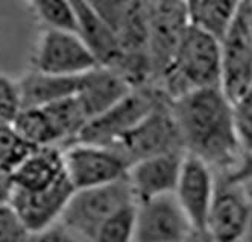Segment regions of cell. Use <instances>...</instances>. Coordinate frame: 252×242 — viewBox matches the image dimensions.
<instances>
[{"mask_svg": "<svg viewBox=\"0 0 252 242\" xmlns=\"http://www.w3.org/2000/svg\"><path fill=\"white\" fill-rule=\"evenodd\" d=\"M189 27L186 2H148L149 59L152 68L149 86L155 85L170 68Z\"/></svg>", "mask_w": 252, "mask_h": 242, "instance_id": "6", "label": "cell"}, {"mask_svg": "<svg viewBox=\"0 0 252 242\" xmlns=\"http://www.w3.org/2000/svg\"><path fill=\"white\" fill-rule=\"evenodd\" d=\"M187 3L190 27L199 30L219 43L234 25L242 2L231 0H194Z\"/></svg>", "mask_w": 252, "mask_h": 242, "instance_id": "19", "label": "cell"}, {"mask_svg": "<svg viewBox=\"0 0 252 242\" xmlns=\"http://www.w3.org/2000/svg\"><path fill=\"white\" fill-rule=\"evenodd\" d=\"M184 156V153H172L149 158L131 165L126 179L135 203L173 195Z\"/></svg>", "mask_w": 252, "mask_h": 242, "instance_id": "14", "label": "cell"}, {"mask_svg": "<svg viewBox=\"0 0 252 242\" xmlns=\"http://www.w3.org/2000/svg\"><path fill=\"white\" fill-rule=\"evenodd\" d=\"M240 185H242V188H243V191H245L248 200H249L251 204H252V177H249V179L240 182Z\"/></svg>", "mask_w": 252, "mask_h": 242, "instance_id": "30", "label": "cell"}, {"mask_svg": "<svg viewBox=\"0 0 252 242\" xmlns=\"http://www.w3.org/2000/svg\"><path fill=\"white\" fill-rule=\"evenodd\" d=\"M12 127L28 144L35 148L63 145L60 134L43 108L22 109L14 120Z\"/></svg>", "mask_w": 252, "mask_h": 242, "instance_id": "20", "label": "cell"}, {"mask_svg": "<svg viewBox=\"0 0 252 242\" xmlns=\"http://www.w3.org/2000/svg\"><path fill=\"white\" fill-rule=\"evenodd\" d=\"M82 76H53L35 70L28 71L20 81H17L22 109L44 108L78 96L82 86Z\"/></svg>", "mask_w": 252, "mask_h": 242, "instance_id": "18", "label": "cell"}, {"mask_svg": "<svg viewBox=\"0 0 252 242\" xmlns=\"http://www.w3.org/2000/svg\"><path fill=\"white\" fill-rule=\"evenodd\" d=\"M152 88L170 102L194 91L222 88L220 43L189 27L170 68Z\"/></svg>", "mask_w": 252, "mask_h": 242, "instance_id": "2", "label": "cell"}, {"mask_svg": "<svg viewBox=\"0 0 252 242\" xmlns=\"http://www.w3.org/2000/svg\"><path fill=\"white\" fill-rule=\"evenodd\" d=\"M65 174L64 153L61 147L37 148L12 173L14 188L23 191L47 189Z\"/></svg>", "mask_w": 252, "mask_h": 242, "instance_id": "17", "label": "cell"}, {"mask_svg": "<svg viewBox=\"0 0 252 242\" xmlns=\"http://www.w3.org/2000/svg\"><path fill=\"white\" fill-rule=\"evenodd\" d=\"M29 8L44 29L78 33V15L73 2L61 0H35Z\"/></svg>", "mask_w": 252, "mask_h": 242, "instance_id": "21", "label": "cell"}, {"mask_svg": "<svg viewBox=\"0 0 252 242\" xmlns=\"http://www.w3.org/2000/svg\"><path fill=\"white\" fill-rule=\"evenodd\" d=\"M216 191L214 170L201 159L186 155L173 195L194 230H207Z\"/></svg>", "mask_w": 252, "mask_h": 242, "instance_id": "10", "label": "cell"}, {"mask_svg": "<svg viewBox=\"0 0 252 242\" xmlns=\"http://www.w3.org/2000/svg\"><path fill=\"white\" fill-rule=\"evenodd\" d=\"M234 183H240L249 177H252V159H243L242 165L239 166V170L236 173H232L231 176H225Z\"/></svg>", "mask_w": 252, "mask_h": 242, "instance_id": "28", "label": "cell"}, {"mask_svg": "<svg viewBox=\"0 0 252 242\" xmlns=\"http://www.w3.org/2000/svg\"><path fill=\"white\" fill-rule=\"evenodd\" d=\"M234 124L245 159H252V88L232 103Z\"/></svg>", "mask_w": 252, "mask_h": 242, "instance_id": "24", "label": "cell"}, {"mask_svg": "<svg viewBox=\"0 0 252 242\" xmlns=\"http://www.w3.org/2000/svg\"><path fill=\"white\" fill-rule=\"evenodd\" d=\"M166 100L167 99L152 86L134 88L119 103L96 118L90 120L75 142L114 147L145 120L161 102Z\"/></svg>", "mask_w": 252, "mask_h": 242, "instance_id": "4", "label": "cell"}, {"mask_svg": "<svg viewBox=\"0 0 252 242\" xmlns=\"http://www.w3.org/2000/svg\"><path fill=\"white\" fill-rule=\"evenodd\" d=\"M251 216L252 204L242 185L218 176V191L207 224V232L214 242H240Z\"/></svg>", "mask_w": 252, "mask_h": 242, "instance_id": "13", "label": "cell"}, {"mask_svg": "<svg viewBox=\"0 0 252 242\" xmlns=\"http://www.w3.org/2000/svg\"><path fill=\"white\" fill-rule=\"evenodd\" d=\"M240 242H252V216H251V221H249V224H248Z\"/></svg>", "mask_w": 252, "mask_h": 242, "instance_id": "31", "label": "cell"}, {"mask_svg": "<svg viewBox=\"0 0 252 242\" xmlns=\"http://www.w3.org/2000/svg\"><path fill=\"white\" fill-rule=\"evenodd\" d=\"M135 204L128 179L99 188L75 191L60 219L68 232L92 242L97 230L123 208Z\"/></svg>", "mask_w": 252, "mask_h": 242, "instance_id": "3", "label": "cell"}, {"mask_svg": "<svg viewBox=\"0 0 252 242\" xmlns=\"http://www.w3.org/2000/svg\"><path fill=\"white\" fill-rule=\"evenodd\" d=\"M31 242H84L71 232H68L63 224L57 222L40 233H35L31 236Z\"/></svg>", "mask_w": 252, "mask_h": 242, "instance_id": "27", "label": "cell"}, {"mask_svg": "<svg viewBox=\"0 0 252 242\" xmlns=\"http://www.w3.org/2000/svg\"><path fill=\"white\" fill-rule=\"evenodd\" d=\"M32 70L53 76H82L97 62L78 33L43 29L32 54Z\"/></svg>", "mask_w": 252, "mask_h": 242, "instance_id": "9", "label": "cell"}, {"mask_svg": "<svg viewBox=\"0 0 252 242\" xmlns=\"http://www.w3.org/2000/svg\"><path fill=\"white\" fill-rule=\"evenodd\" d=\"M170 106L186 155L201 159L218 176L239 170L245 155L234 124L232 102L222 88L190 92Z\"/></svg>", "mask_w": 252, "mask_h": 242, "instance_id": "1", "label": "cell"}, {"mask_svg": "<svg viewBox=\"0 0 252 242\" xmlns=\"http://www.w3.org/2000/svg\"><path fill=\"white\" fill-rule=\"evenodd\" d=\"M22 110L19 83L0 70V124H12Z\"/></svg>", "mask_w": 252, "mask_h": 242, "instance_id": "25", "label": "cell"}, {"mask_svg": "<svg viewBox=\"0 0 252 242\" xmlns=\"http://www.w3.org/2000/svg\"><path fill=\"white\" fill-rule=\"evenodd\" d=\"M132 89L134 86L117 71L97 67L82 76L78 99L90 121L119 103Z\"/></svg>", "mask_w": 252, "mask_h": 242, "instance_id": "16", "label": "cell"}, {"mask_svg": "<svg viewBox=\"0 0 252 242\" xmlns=\"http://www.w3.org/2000/svg\"><path fill=\"white\" fill-rule=\"evenodd\" d=\"M110 148H114L129 166L155 156L184 153L170 102H161L135 129Z\"/></svg>", "mask_w": 252, "mask_h": 242, "instance_id": "5", "label": "cell"}, {"mask_svg": "<svg viewBox=\"0 0 252 242\" xmlns=\"http://www.w3.org/2000/svg\"><path fill=\"white\" fill-rule=\"evenodd\" d=\"M65 174L75 191L99 188L126 179L129 165L114 148L75 142L63 148Z\"/></svg>", "mask_w": 252, "mask_h": 242, "instance_id": "7", "label": "cell"}, {"mask_svg": "<svg viewBox=\"0 0 252 242\" xmlns=\"http://www.w3.org/2000/svg\"><path fill=\"white\" fill-rule=\"evenodd\" d=\"M135 204L123 208L97 230L92 242H134Z\"/></svg>", "mask_w": 252, "mask_h": 242, "instance_id": "23", "label": "cell"}, {"mask_svg": "<svg viewBox=\"0 0 252 242\" xmlns=\"http://www.w3.org/2000/svg\"><path fill=\"white\" fill-rule=\"evenodd\" d=\"M193 230L175 195L137 203L134 242H187Z\"/></svg>", "mask_w": 252, "mask_h": 242, "instance_id": "11", "label": "cell"}, {"mask_svg": "<svg viewBox=\"0 0 252 242\" xmlns=\"http://www.w3.org/2000/svg\"><path fill=\"white\" fill-rule=\"evenodd\" d=\"M187 242H214V239L210 236L207 230H193Z\"/></svg>", "mask_w": 252, "mask_h": 242, "instance_id": "29", "label": "cell"}, {"mask_svg": "<svg viewBox=\"0 0 252 242\" xmlns=\"http://www.w3.org/2000/svg\"><path fill=\"white\" fill-rule=\"evenodd\" d=\"M31 236L11 204L0 201V242H31Z\"/></svg>", "mask_w": 252, "mask_h": 242, "instance_id": "26", "label": "cell"}, {"mask_svg": "<svg viewBox=\"0 0 252 242\" xmlns=\"http://www.w3.org/2000/svg\"><path fill=\"white\" fill-rule=\"evenodd\" d=\"M75 194L68 177L43 191H23L14 188L9 204L31 235L40 233L60 222L70 198Z\"/></svg>", "mask_w": 252, "mask_h": 242, "instance_id": "12", "label": "cell"}, {"mask_svg": "<svg viewBox=\"0 0 252 242\" xmlns=\"http://www.w3.org/2000/svg\"><path fill=\"white\" fill-rule=\"evenodd\" d=\"M222 91L234 103L252 88V2H242L237 18L220 41Z\"/></svg>", "mask_w": 252, "mask_h": 242, "instance_id": "8", "label": "cell"}, {"mask_svg": "<svg viewBox=\"0 0 252 242\" xmlns=\"http://www.w3.org/2000/svg\"><path fill=\"white\" fill-rule=\"evenodd\" d=\"M73 5L78 15V35L97 65L120 74L125 56L111 27L96 12L92 2H73Z\"/></svg>", "mask_w": 252, "mask_h": 242, "instance_id": "15", "label": "cell"}, {"mask_svg": "<svg viewBox=\"0 0 252 242\" xmlns=\"http://www.w3.org/2000/svg\"><path fill=\"white\" fill-rule=\"evenodd\" d=\"M37 148L28 144L15 132L12 124H0V166L8 173H14L26 158Z\"/></svg>", "mask_w": 252, "mask_h": 242, "instance_id": "22", "label": "cell"}]
</instances>
